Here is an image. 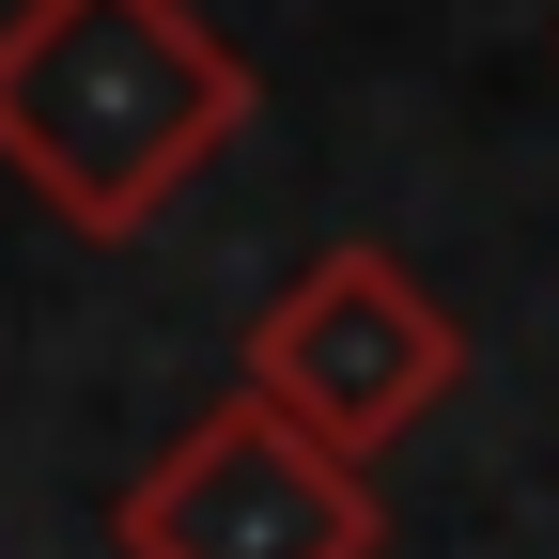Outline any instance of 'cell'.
Listing matches in <instances>:
<instances>
[{"label": "cell", "instance_id": "6da1fadb", "mask_svg": "<svg viewBox=\"0 0 559 559\" xmlns=\"http://www.w3.org/2000/svg\"><path fill=\"white\" fill-rule=\"evenodd\" d=\"M249 124L264 79L202 0H0V171L62 234H156Z\"/></svg>", "mask_w": 559, "mask_h": 559}, {"label": "cell", "instance_id": "7a4b0ae2", "mask_svg": "<svg viewBox=\"0 0 559 559\" xmlns=\"http://www.w3.org/2000/svg\"><path fill=\"white\" fill-rule=\"evenodd\" d=\"M234 389H249L264 419H296L311 451L373 466V451H404L419 419L466 389V326L419 296V264H404V249L358 234V249H311V264L249 311Z\"/></svg>", "mask_w": 559, "mask_h": 559}, {"label": "cell", "instance_id": "3957f363", "mask_svg": "<svg viewBox=\"0 0 559 559\" xmlns=\"http://www.w3.org/2000/svg\"><path fill=\"white\" fill-rule=\"evenodd\" d=\"M109 544L124 559H373L389 498H373V466H342V451L296 436V419H264L249 389H218L109 498Z\"/></svg>", "mask_w": 559, "mask_h": 559}]
</instances>
